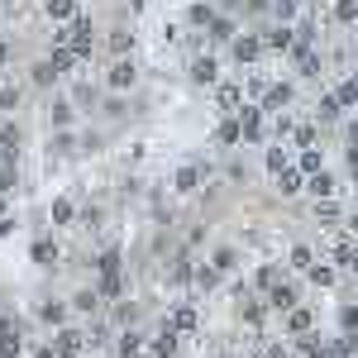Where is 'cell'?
<instances>
[{
    "label": "cell",
    "instance_id": "obj_61",
    "mask_svg": "<svg viewBox=\"0 0 358 358\" xmlns=\"http://www.w3.org/2000/svg\"><path fill=\"white\" fill-rule=\"evenodd\" d=\"M354 115H358V101H354Z\"/></svg>",
    "mask_w": 358,
    "mask_h": 358
},
{
    "label": "cell",
    "instance_id": "obj_22",
    "mask_svg": "<svg viewBox=\"0 0 358 358\" xmlns=\"http://www.w3.org/2000/svg\"><path fill=\"white\" fill-rule=\"evenodd\" d=\"M77 210H82V206H77L72 196H53V201H48V224H53V229H72V224H77Z\"/></svg>",
    "mask_w": 358,
    "mask_h": 358
},
{
    "label": "cell",
    "instance_id": "obj_19",
    "mask_svg": "<svg viewBox=\"0 0 358 358\" xmlns=\"http://www.w3.org/2000/svg\"><path fill=\"white\" fill-rule=\"evenodd\" d=\"M229 57H234L239 67H253V62L263 57V38H258V34H234V43H229Z\"/></svg>",
    "mask_w": 358,
    "mask_h": 358
},
{
    "label": "cell",
    "instance_id": "obj_2",
    "mask_svg": "<svg viewBox=\"0 0 358 358\" xmlns=\"http://www.w3.org/2000/svg\"><path fill=\"white\" fill-rule=\"evenodd\" d=\"M163 325L187 339V334H201L206 315H201V306H196V301H172V306H167V315H163Z\"/></svg>",
    "mask_w": 358,
    "mask_h": 358
},
{
    "label": "cell",
    "instance_id": "obj_15",
    "mask_svg": "<svg viewBox=\"0 0 358 358\" xmlns=\"http://www.w3.org/2000/svg\"><path fill=\"white\" fill-rule=\"evenodd\" d=\"M67 310H72V315H86V320H96V315H106V301L96 296V287H77V292L67 296Z\"/></svg>",
    "mask_w": 358,
    "mask_h": 358
},
{
    "label": "cell",
    "instance_id": "obj_30",
    "mask_svg": "<svg viewBox=\"0 0 358 358\" xmlns=\"http://www.w3.org/2000/svg\"><path fill=\"white\" fill-rule=\"evenodd\" d=\"M57 82H62V77H57L53 67H48V57H38V62H29V86H34V91H53Z\"/></svg>",
    "mask_w": 358,
    "mask_h": 358
},
{
    "label": "cell",
    "instance_id": "obj_8",
    "mask_svg": "<svg viewBox=\"0 0 358 358\" xmlns=\"http://www.w3.org/2000/svg\"><path fill=\"white\" fill-rule=\"evenodd\" d=\"M292 106H296V82H273L268 91H263V106H258V110L282 115V110H292Z\"/></svg>",
    "mask_w": 358,
    "mask_h": 358
},
{
    "label": "cell",
    "instance_id": "obj_41",
    "mask_svg": "<svg viewBox=\"0 0 358 358\" xmlns=\"http://www.w3.org/2000/svg\"><path fill=\"white\" fill-rule=\"evenodd\" d=\"M296 10H301V0H268L273 24H292V20H296Z\"/></svg>",
    "mask_w": 358,
    "mask_h": 358
},
{
    "label": "cell",
    "instance_id": "obj_35",
    "mask_svg": "<svg viewBox=\"0 0 358 358\" xmlns=\"http://www.w3.org/2000/svg\"><path fill=\"white\" fill-rule=\"evenodd\" d=\"M282 167H292V148H287V143H277V138H273V143L263 148V172H273V177H277Z\"/></svg>",
    "mask_w": 358,
    "mask_h": 358
},
{
    "label": "cell",
    "instance_id": "obj_31",
    "mask_svg": "<svg viewBox=\"0 0 358 358\" xmlns=\"http://www.w3.org/2000/svg\"><path fill=\"white\" fill-rule=\"evenodd\" d=\"M301 148H320V124L296 120V129H292V153H301Z\"/></svg>",
    "mask_w": 358,
    "mask_h": 358
},
{
    "label": "cell",
    "instance_id": "obj_51",
    "mask_svg": "<svg viewBox=\"0 0 358 358\" xmlns=\"http://www.w3.org/2000/svg\"><path fill=\"white\" fill-rule=\"evenodd\" d=\"M344 167L358 177V143H344Z\"/></svg>",
    "mask_w": 358,
    "mask_h": 358
},
{
    "label": "cell",
    "instance_id": "obj_48",
    "mask_svg": "<svg viewBox=\"0 0 358 358\" xmlns=\"http://www.w3.org/2000/svg\"><path fill=\"white\" fill-rule=\"evenodd\" d=\"M239 86H244V96H258V101H263V91H268L273 82H268L263 72H253V77H248V82H239Z\"/></svg>",
    "mask_w": 358,
    "mask_h": 358
},
{
    "label": "cell",
    "instance_id": "obj_1",
    "mask_svg": "<svg viewBox=\"0 0 358 358\" xmlns=\"http://www.w3.org/2000/svg\"><path fill=\"white\" fill-rule=\"evenodd\" d=\"M101 86H106V96H129L138 86V62L134 57H110L106 72H101Z\"/></svg>",
    "mask_w": 358,
    "mask_h": 358
},
{
    "label": "cell",
    "instance_id": "obj_6",
    "mask_svg": "<svg viewBox=\"0 0 358 358\" xmlns=\"http://www.w3.org/2000/svg\"><path fill=\"white\" fill-rule=\"evenodd\" d=\"M234 120H239V134H244V143H263V138H268V115L258 110V106H248V101H244Z\"/></svg>",
    "mask_w": 358,
    "mask_h": 358
},
{
    "label": "cell",
    "instance_id": "obj_55",
    "mask_svg": "<svg viewBox=\"0 0 358 358\" xmlns=\"http://www.w3.org/2000/svg\"><path fill=\"white\" fill-rule=\"evenodd\" d=\"M344 143H358V115L349 120V124H344Z\"/></svg>",
    "mask_w": 358,
    "mask_h": 358
},
{
    "label": "cell",
    "instance_id": "obj_25",
    "mask_svg": "<svg viewBox=\"0 0 358 358\" xmlns=\"http://www.w3.org/2000/svg\"><path fill=\"white\" fill-rule=\"evenodd\" d=\"M48 67H53L57 77H72V72H77V67H82V57L72 53V48H67V43H48Z\"/></svg>",
    "mask_w": 358,
    "mask_h": 358
},
{
    "label": "cell",
    "instance_id": "obj_16",
    "mask_svg": "<svg viewBox=\"0 0 358 358\" xmlns=\"http://www.w3.org/2000/svg\"><path fill=\"white\" fill-rule=\"evenodd\" d=\"M143 354H148V358H177V354H182V334H177V330H167V325H158Z\"/></svg>",
    "mask_w": 358,
    "mask_h": 358
},
{
    "label": "cell",
    "instance_id": "obj_13",
    "mask_svg": "<svg viewBox=\"0 0 358 358\" xmlns=\"http://www.w3.org/2000/svg\"><path fill=\"white\" fill-rule=\"evenodd\" d=\"M315 320H320V315H315V306H296V310H287V315H282V330H287V339H301V334H310L315 330Z\"/></svg>",
    "mask_w": 358,
    "mask_h": 358
},
{
    "label": "cell",
    "instance_id": "obj_20",
    "mask_svg": "<svg viewBox=\"0 0 358 358\" xmlns=\"http://www.w3.org/2000/svg\"><path fill=\"white\" fill-rule=\"evenodd\" d=\"M306 196H310V201H330V196H339V177H334L330 167L310 172V177H306Z\"/></svg>",
    "mask_w": 358,
    "mask_h": 358
},
{
    "label": "cell",
    "instance_id": "obj_32",
    "mask_svg": "<svg viewBox=\"0 0 358 358\" xmlns=\"http://www.w3.org/2000/svg\"><path fill=\"white\" fill-rule=\"evenodd\" d=\"M43 15H48L53 24H67V20L82 15V0H43Z\"/></svg>",
    "mask_w": 358,
    "mask_h": 358
},
{
    "label": "cell",
    "instance_id": "obj_36",
    "mask_svg": "<svg viewBox=\"0 0 358 358\" xmlns=\"http://www.w3.org/2000/svg\"><path fill=\"white\" fill-rule=\"evenodd\" d=\"M287 277V263H258V273H253V287H258V296L268 292V287H277Z\"/></svg>",
    "mask_w": 358,
    "mask_h": 358
},
{
    "label": "cell",
    "instance_id": "obj_11",
    "mask_svg": "<svg viewBox=\"0 0 358 358\" xmlns=\"http://www.w3.org/2000/svg\"><path fill=\"white\" fill-rule=\"evenodd\" d=\"M210 91H215V110L220 115H239V106H244V86L234 82V77H220Z\"/></svg>",
    "mask_w": 358,
    "mask_h": 358
},
{
    "label": "cell",
    "instance_id": "obj_29",
    "mask_svg": "<svg viewBox=\"0 0 358 358\" xmlns=\"http://www.w3.org/2000/svg\"><path fill=\"white\" fill-rule=\"evenodd\" d=\"M106 53H110V57H129V53H134V29L115 24L110 34H106Z\"/></svg>",
    "mask_w": 358,
    "mask_h": 358
},
{
    "label": "cell",
    "instance_id": "obj_45",
    "mask_svg": "<svg viewBox=\"0 0 358 358\" xmlns=\"http://www.w3.org/2000/svg\"><path fill=\"white\" fill-rule=\"evenodd\" d=\"M96 110H101V120H124V115H129V101H124V96H106Z\"/></svg>",
    "mask_w": 358,
    "mask_h": 358
},
{
    "label": "cell",
    "instance_id": "obj_43",
    "mask_svg": "<svg viewBox=\"0 0 358 358\" xmlns=\"http://www.w3.org/2000/svg\"><path fill=\"white\" fill-rule=\"evenodd\" d=\"M48 153H53V158H72V153H77V129L53 134V138H48Z\"/></svg>",
    "mask_w": 358,
    "mask_h": 358
},
{
    "label": "cell",
    "instance_id": "obj_3",
    "mask_svg": "<svg viewBox=\"0 0 358 358\" xmlns=\"http://www.w3.org/2000/svg\"><path fill=\"white\" fill-rule=\"evenodd\" d=\"M263 301H268V310H273V315H287V310H296V306L306 301V296H301V282L287 273L282 282H277V287H268V292H263Z\"/></svg>",
    "mask_w": 358,
    "mask_h": 358
},
{
    "label": "cell",
    "instance_id": "obj_46",
    "mask_svg": "<svg viewBox=\"0 0 358 358\" xmlns=\"http://www.w3.org/2000/svg\"><path fill=\"white\" fill-rule=\"evenodd\" d=\"M339 334H358V301L339 306Z\"/></svg>",
    "mask_w": 358,
    "mask_h": 358
},
{
    "label": "cell",
    "instance_id": "obj_57",
    "mask_svg": "<svg viewBox=\"0 0 358 358\" xmlns=\"http://www.w3.org/2000/svg\"><path fill=\"white\" fill-rule=\"evenodd\" d=\"M5 215H10V196L0 192V220H5Z\"/></svg>",
    "mask_w": 358,
    "mask_h": 358
},
{
    "label": "cell",
    "instance_id": "obj_33",
    "mask_svg": "<svg viewBox=\"0 0 358 358\" xmlns=\"http://www.w3.org/2000/svg\"><path fill=\"white\" fill-rule=\"evenodd\" d=\"M215 143H220V148H244V134H239V120H234V115H220Z\"/></svg>",
    "mask_w": 358,
    "mask_h": 358
},
{
    "label": "cell",
    "instance_id": "obj_56",
    "mask_svg": "<svg viewBox=\"0 0 358 358\" xmlns=\"http://www.w3.org/2000/svg\"><path fill=\"white\" fill-rule=\"evenodd\" d=\"M344 273H349V277L358 282V248H354V258H349V268H344Z\"/></svg>",
    "mask_w": 358,
    "mask_h": 358
},
{
    "label": "cell",
    "instance_id": "obj_40",
    "mask_svg": "<svg viewBox=\"0 0 358 358\" xmlns=\"http://www.w3.org/2000/svg\"><path fill=\"white\" fill-rule=\"evenodd\" d=\"M220 282H224V277L215 273L210 263H196V268H192V287H196V292H215Z\"/></svg>",
    "mask_w": 358,
    "mask_h": 358
},
{
    "label": "cell",
    "instance_id": "obj_47",
    "mask_svg": "<svg viewBox=\"0 0 358 358\" xmlns=\"http://www.w3.org/2000/svg\"><path fill=\"white\" fill-rule=\"evenodd\" d=\"M15 187H20V167H15V163H0V192L10 196Z\"/></svg>",
    "mask_w": 358,
    "mask_h": 358
},
{
    "label": "cell",
    "instance_id": "obj_50",
    "mask_svg": "<svg viewBox=\"0 0 358 358\" xmlns=\"http://www.w3.org/2000/svg\"><path fill=\"white\" fill-rule=\"evenodd\" d=\"M334 20H339V24H354V0H339V5H334Z\"/></svg>",
    "mask_w": 358,
    "mask_h": 358
},
{
    "label": "cell",
    "instance_id": "obj_10",
    "mask_svg": "<svg viewBox=\"0 0 358 358\" xmlns=\"http://www.w3.org/2000/svg\"><path fill=\"white\" fill-rule=\"evenodd\" d=\"M48 129H53V134L77 129V106H72V96H53V101H48Z\"/></svg>",
    "mask_w": 358,
    "mask_h": 358
},
{
    "label": "cell",
    "instance_id": "obj_9",
    "mask_svg": "<svg viewBox=\"0 0 358 358\" xmlns=\"http://www.w3.org/2000/svg\"><path fill=\"white\" fill-rule=\"evenodd\" d=\"M34 315H38V325H48V330H62V325H72V310L62 296H43V301L34 306Z\"/></svg>",
    "mask_w": 358,
    "mask_h": 358
},
{
    "label": "cell",
    "instance_id": "obj_52",
    "mask_svg": "<svg viewBox=\"0 0 358 358\" xmlns=\"http://www.w3.org/2000/svg\"><path fill=\"white\" fill-rule=\"evenodd\" d=\"M24 358H57V354L48 349V344H29V349H24Z\"/></svg>",
    "mask_w": 358,
    "mask_h": 358
},
{
    "label": "cell",
    "instance_id": "obj_24",
    "mask_svg": "<svg viewBox=\"0 0 358 358\" xmlns=\"http://www.w3.org/2000/svg\"><path fill=\"white\" fill-rule=\"evenodd\" d=\"M306 196V177L296 167H282L277 172V201H301Z\"/></svg>",
    "mask_w": 358,
    "mask_h": 358
},
{
    "label": "cell",
    "instance_id": "obj_49",
    "mask_svg": "<svg viewBox=\"0 0 358 358\" xmlns=\"http://www.w3.org/2000/svg\"><path fill=\"white\" fill-rule=\"evenodd\" d=\"M263 358H292V349H287V339H268V349H263Z\"/></svg>",
    "mask_w": 358,
    "mask_h": 358
},
{
    "label": "cell",
    "instance_id": "obj_59",
    "mask_svg": "<svg viewBox=\"0 0 358 358\" xmlns=\"http://www.w3.org/2000/svg\"><path fill=\"white\" fill-rule=\"evenodd\" d=\"M143 5H148V0H129V10H134V15H138V10H143Z\"/></svg>",
    "mask_w": 358,
    "mask_h": 358
},
{
    "label": "cell",
    "instance_id": "obj_60",
    "mask_svg": "<svg viewBox=\"0 0 358 358\" xmlns=\"http://www.w3.org/2000/svg\"><path fill=\"white\" fill-rule=\"evenodd\" d=\"M354 24H358V0H354Z\"/></svg>",
    "mask_w": 358,
    "mask_h": 358
},
{
    "label": "cell",
    "instance_id": "obj_58",
    "mask_svg": "<svg viewBox=\"0 0 358 358\" xmlns=\"http://www.w3.org/2000/svg\"><path fill=\"white\" fill-rule=\"evenodd\" d=\"M224 10H244V0H220Z\"/></svg>",
    "mask_w": 358,
    "mask_h": 358
},
{
    "label": "cell",
    "instance_id": "obj_5",
    "mask_svg": "<svg viewBox=\"0 0 358 358\" xmlns=\"http://www.w3.org/2000/svg\"><path fill=\"white\" fill-rule=\"evenodd\" d=\"M48 349H53L57 358H86V330L82 325H62V330H53Z\"/></svg>",
    "mask_w": 358,
    "mask_h": 358
},
{
    "label": "cell",
    "instance_id": "obj_53",
    "mask_svg": "<svg viewBox=\"0 0 358 358\" xmlns=\"http://www.w3.org/2000/svg\"><path fill=\"white\" fill-rule=\"evenodd\" d=\"M206 234H210L206 224H192V229H187V244H206Z\"/></svg>",
    "mask_w": 358,
    "mask_h": 358
},
{
    "label": "cell",
    "instance_id": "obj_27",
    "mask_svg": "<svg viewBox=\"0 0 358 358\" xmlns=\"http://www.w3.org/2000/svg\"><path fill=\"white\" fill-rule=\"evenodd\" d=\"M239 258H244L239 244H220L215 253H210V268H215L220 277H234V273H239Z\"/></svg>",
    "mask_w": 358,
    "mask_h": 358
},
{
    "label": "cell",
    "instance_id": "obj_14",
    "mask_svg": "<svg viewBox=\"0 0 358 358\" xmlns=\"http://www.w3.org/2000/svg\"><path fill=\"white\" fill-rule=\"evenodd\" d=\"M187 77H192L196 86H215L220 82V57L215 53H196L192 62H187Z\"/></svg>",
    "mask_w": 358,
    "mask_h": 358
},
{
    "label": "cell",
    "instance_id": "obj_4",
    "mask_svg": "<svg viewBox=\"0 0 358 358\" xmlns=\"http://www.w3.org/2000/svg\"><path fill=\"white\" fill-rule=\"evenodd\" d=\"M206 177H210V163H182L177 172H172V196H201V187H206Z\"/></svg>",
    "mask_w": 358,
    "mask_h": 358
},
{
    "label": "cell",
    "instance_id": "obj_12",
    "mask_svg": "<svg viewBox=\"0 0 358 358\" xmlns=\"http://www.w3.org/2000/svg\"><path fill=\"white\" fill-rule=\"evenodd\" d=\"M138 315H143V306H138V301H129V296L110 301V310H106L110 330H138Z\"/></svg>",
    "mask_w": 358,
    "mask_h": 358
},
{
    "label": "cell",
    "instance_id": "obj_37",
    "mask_svg": "<svg viewBox=\"0 0 358 358\" xmlns=\"http://www.w3.org/2000/svg\"><path fill=\"white\" fill-rule=\"evenodd\" d=\"M344 106H339V101H334L330 91H325V96H320V101H315V124H339V120H344Z\"/></svg>",
    "mask_w": 358,
    "mask_h": 358
},
{
    "label": "cell",
    "instance_id": "obj_17",
    "mask_svg": "<svg viewBox=\"0 0 358 358\" xmlns=\"http://www.w3.org/2000/svg\"><path fill=\"white\" fill-rule=\"evenodd\" d=\"M143 349H148V334L143 330H115V344H110L115 358H143Z\"/></svg>",
    "mask_w": 358,
    "mask_h": 358
},
{
    "label": "cell",
    "instance_id": "obj_54",
    "mask_svg": "<svg viewBox=\"0 0 358 358\" xmlns=\"http://www.w3.org/2000/svg\"><path fill=\"white\" fill-rule=\"evenodd\" d=\"M15 229H20V220H15V215H5V220H0V239H10Z\"/></svg>",
    "mask_w": 358,
    "mask_h": 358
},
{
    "label": "cell",
    "instance_id": "obj_42",
    "mask_svg": "<svg viewBox=\"0 0 358 358\" xmlns=\"http://www.w3.org/2000/svg\"><path fill=\"white\" fill-rule=\"evenodd\" d=\"M296 172H301V177H310V172H320V167H325V153H320V148H301V153H296Z\"/></svg>",
    "mask_w": 358,
    "mask_h": 358
},
{
    "label": "cell",
    "instance_id": "obj_7",
    "mask_svg": "<svg viewBox=\"0 0 358 358\" xmlns=\"http://www.w3.org/2000/svg\"><path fill=\"white\" fill-rule=\"evenodd\" d=\"M344 206H339V196H330V201H310V220L320 224L325 234H334V229H344Z\"/></svg>",
    "mask_w": 358,
    "mask_h": 358
},
{
    "label": "cell",
    "instance_id": "obj_26",
    "mask_svg": "<svg viewBox=\"0 0 358 358\" xmlns=\"http://www.w3.org/2000/svg\"><path fill=\"white\" fill-rule=\"evenodd\" d=\"M354 248H358V239L354 234H344V229H334V244H330V268H349V258H354Z\"/></svg>",
    "mask_w": 358,
    "mask_h": 358
},
{
    "label": "cell",
    "instance_id": "obj_18",
    "mask_svg": "<svg viewBox=\"0 0 358 358\" xmlns=\"http://www.w3.org/2000/svg\"><path fill=\"white\" fill-rule=\"evenodd\" d=\"M234 315H239V325H244V330H263V325H268V315H273V310H268V301H263V296H244V301H239V310H234Z\"/></svg>",
    "mask_w": 358,
    "mask_h": 358
},
{
    "label": "cell",
    "instance_id": "obj_34",
    "mask_svg": "<svg viewBox=\"0 0 358 358\" xmlns=\"http://www.w3.org/2000/svg\"><path fill=\"white\" fill-rule=\"evenodd\" d=\"M20 106H24V86H20V82H5V86H0V120H15Z\"/></svg>",
    "mask_w": 358,
    "mask_h": 358
},
{
    "label": "cell",
    "instance_id": "obj_23",
    "mask_svg": "<svg viewBox=\"0 0 358 358\" xmlns=\"http://www.w3.org/2000/svg\"><path fill=\"white\" fill-rule=\"evenodd\" d=\"M258 38H263V53H292V43H296L292 24H268Z\"/></svg>",
    "mask_w": 358,
    "mask_h": 358
},
{
    "label": "cell",
    "instance_id": "obj_21",
    "mask_svg": "<svg viewBox=\"0 0 358 358\" xmlns=\"http://www.w3.org/2000/svg\"><path fill=\"white\" fill-rule=\"evenodd\" d=\"M57 258H62V248H57L53 234H38V239L29 244V263H34V268H57Z\"/></svg>",
    "mask_w": 358,
    "mask_h": 358
},
{
    "label": "cell",
    "instance_id": "obj_28",
    "mask_svg": "<svg viewBox=\"0 0 358 358\" xmlns=\"http://www.w3.org/2000/svg\"><path fill=\"white\" fill-rule=\"evenodd\" d=\"M306 287H320V292H330V287H339V268H330V263H310L306 268Z\"/></svg>",
    "mask_w": 358,
    "mask_h": 358
},
{
    "label": "cell",
    "instance_id": "obj_38",
    "mask_svg": "<svg viewBox=\"0 0 358 358\" xmlns=\"http://www.w3.org/2000/svg\"><path fill=\"white\" fill-rule=\"evenodd\" d=\"M234 34H239V24H234L229 15H215L210 29H206V38H210V43H234Z\"/></svg>",
    "mask_w": 358,
    "mask_h": 358
},
{
    "label": "cell",
    "instance_id": "obj_39",
    "mask_svg": "<svg viewBox=\"0 0 358 358\" xmlns=\"http://www.w3.org/2000/svg\"><path fill=\"white\" fill-rule=\"evenodd\" d=\"M315 263V248L310 244H292V253H287V273H296V277H306V268Z\"/></svg>",
    "mask_w": 358,
    "mask_h": 358
},
{
    "label": "cell",
    "instance_id": "obj_44",
    "mask_svg": "<svg viewBox=\"0 0 358 358\" xmlns=\"http://www.w3.org/2000/svg\"><path fill=\"white\" fill-rule=\"evenodd\" d=\"M210 20H215V5H206V0H196L192 10H187V24L192 29H210Z\"/></svg>",
    "mask_w": 358,
    "mask_h": 358
}]
</instances>
